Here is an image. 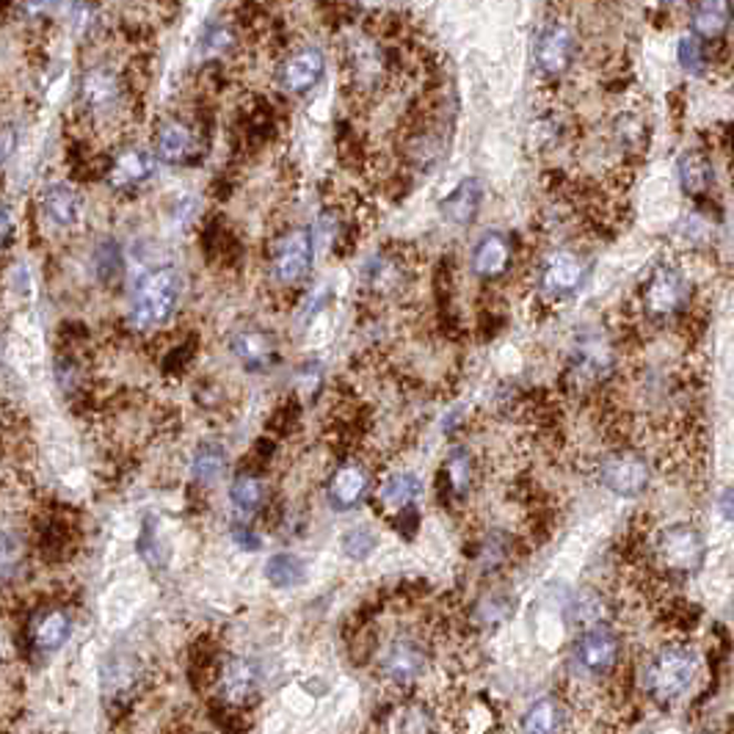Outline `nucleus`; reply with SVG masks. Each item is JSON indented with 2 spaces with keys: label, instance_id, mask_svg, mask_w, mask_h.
Returning <instances> with one entry per match:
<instances>
[{
  "label": "nucleus",
  "instance_id": "38",
  "mask_svg": "<svg viewBox=\"0 0 734 734\" xmlns=\"http://www.w3.org/2000/svg\"><path fill=\"white\" fill-rule=\"evenodd\" d=\"M14 147H17V133H14V127H3V131H0V166H3L6 161L11 158V153H14Z\"/></svg>",
  "mask_w": 734,
  "mask_h": 734
},
{
  "label": "nucleus",
  "instance_id": "16",
  "mask_svg": "<svg viewBox=\"0 0 734 734\" xmlns=\"http://www.w3.org/2000/svg\"><path fill=\"white\" fill-rule=\"evenodd\" d=\"M484 183L478 177H464L445 199L440 201V213L445 221L456 224V227H469L478 218L480 207H484Z\"/></svg>",
  "mask_w": 734,
  "mask_h": 734
},
{
  "label": "nucleus",
  "instance_id": "41",
  "mask_svg": "<svg viewBox=\"0 0 734 734\" xmlns=\"http://www.w3.org/2000/svg\"><path fill=\"white\" fill-rule=\"evenodd\" d=\"M732 94H734V75H732Z\"/></svg>",
  "mask_w": 734,
  "mask_h": 734
},
{
  "label": "nucleus",
  "instance_id": "31",
  "mask_svg": "<svg viewBox=\"0 0 734 734\" xmlns=\"http://www.w3.org/2000/svg\"><path fill=\"white\" fill-rule=\"evenodd\" d=\"M676 59H680V66L688 72V75L699 77L707 72L710 50L707 44L699 42V39H693L691 33H688V37H682L680 44H676Z\"/></svg>",
  "mask_w": 734,
  "mask_h": 734
},
{
  "label": "nucleus",
  "instance_id": "14",
  "mask_svg": "<svg viewBox=\"0 0 734 734\" xmlns=\"http://www.w3.org/2000/svg\"><path fill=\"white\" fill-rule=\"evenodd\" d=\"M327 75V55L321 48H301L285 61L282 66V89L290 94H307L318 86Z\"/></svg>",
  "mask_w": 734,
  "mask_h": 734
},
{
  "label": "nucleus",
  "instance_id": "1",
  "mask_svg": "<svg viewBox=\"0 0 734 734\" xmlns=\"http://www.w3.org/2000/svg\"><path fill=\"white\" fill-rule=\"evenodd\" d=\"M702 669V654L691 643H665L643 665V691L658 707H674L696 691Z\"/></svg>",
  "mask_w": 734,
  "mask_h": 734
},
{
  "label": "nucleus",
  "instance_id": "5",
  "mask_svg": "<svg viewBox=\"0 0 734 734\" xmlns=\"http://www.w3.org/2000/svg\"><path fill=\"white\" fill-rule=\"evenodd\" d=\"M691 282L680 268L660 262L652 268L641 290L643 312L654 321H669L676 318L688 304H691Z\"/></svg>",
  "mask_w": 734,
  "mask_h": 734
},
{
  "label": "nucleus",
  "instance_id": "9",
  "mask_svg": "<svg viewBox=\"0 0 734 734\" xmlns=\"http://www.w3.org/2000/svg\"><path fill=\"white\" fill-rule=\"evenodd\" d=\"M577 59V37L564 22H547L534 39V64L539 75L560 77Z\"/></svg>",
  "mask_w": 734,
  "mask_h": 734
},
{
  "label": "nucleus",
  "instance_id": "32",
  "mask_svg": "<svg viewBox=\"0 0 734 734\" xmlns=\"http://www.w3.org/2000/svg\"><path fill=\"white\" fill-rule=\"evenodd\" d=\"M122 262L125 260H122V251L114 240H103V244L97 246V251H94V271H97L100 282H114L122 273V268H125Z\"/></svg>",
  "mask_w": 734,
  "mask_h": 734
},
{
  "label": "nucleus",
  "instance_id": "11",
  "mask_svg": "<svg viewBox=\"0 0 734 734\" xmlns=\"http://www.w3.org/2000/svg\"><path fill=\"white\" fill-rule=\"evenodd\" d=\"M514 268V238L500 229L484 232L469 251V271L480 282H497Z\"/></svg>",
  "mask_w": 734,
  "mask_h": 734
},
{
  "label": "nucleus",
  "instance_id": "35",
  "mask_svg": "<svg viewBox=\"0 0 734 734\" xmlns=\"http://www.w3.org/2000/svg\"><path fill=\"white\" fill-rule=\"evenodd\" d=\"M619 142L621 147L627 149H641L643 142H647V133H643V122L635 120V116H624L619 122Z\"/></svg>",
  "mask_w": 734,
  "mask_h": 734
},
{
  "label": "nucleus",
  "instance_id": "33",
  "mask_svg": "<svg viewBox=\"0 0 734 734\" xmlns=\"http://www.w3.org/2000/svg\"><path fill=\"white\" fill-rule=\"evenodd\" d=\"M462 732L464 734H489L495 730L497 724V713L495 707H492L486 699H475L473 704L467 707V713H464V721H462Z\"/></svg>",
  "mask_w": 734,
  "mask_h": 734
},
{
  "label": "nucleus",
  "instance_id": "29",
  "mask_svg": "<svg viewBox=\"0 0 734 734\" xmlns=\"http://www.w3.org/2000/svg\"><path fill=\"white\" fill-rule=\"evenodd\" d=\"M262 500H266V484L257 475H238L229 486V503L240 517H251V514L260 511Z\"/></svg>",
  "mask_w": 734,
  "mask_h": 734
},
{
  "label": "nucleus",
  "instance_id": "40",
  "mask_svg": "<svg viewBox=\"0 0 734 734\" xmlns=\"http://www.w3.org/2000/svg\"><path fill=\"white\" fill-rule=\"evenodd\" d=\"M719 508L730 523H734V489H726L724 495L719 497Z\"/></svg>",
  "mask_w": 734,
  "mask_h": 734
},
{
  "label": "nucleus",
  "instance_id": "30",
  "mask_svg": "<svg viewBox=\"0 0 734 734\" xmlns=\"http://www.w3.org/2000/svg\"><path fill=\"white\" fill-rule=\"evenodd\" d=\"M224 469H227V451L216 442H205V445L196 447L194 464H190V473L194 480H199L201 486H210L213 480L221 478Z\"/></svg>",
  "mask_w": 734,
  "mask_h": 734
},
{
  "label": "nucleus",
  "instance_id": "25",
  "mask_svg": "<svg viewBox=\"0 0 734 734\" xmlns=\"http://www.w3.org/2000/svg\"><path fill=\"white\" fill-rule=\"evenodd\" d=\"M190 149H194V133L183 122H166L155 138V155L164 164H183L188 161Z\"/></svg>",
  "mask_w": 734,
  "mask_h": 734
},
{
  "label": "nucleus",
  "instance_id": "13",
  "mask_svg": "<svg viewBox=\"0 0 734 734\" xmlns=\"http://www.w3.org/2000/svg\"><path fill=\"white\" fill-rule=\"evenodd\" d=\"M75 632V619L64 608H44L28 624V647L39 658L61 652Z\"/></svg>",
  "mask_w": 734,
  "mask_h": 734
},
{
  "label": "nucleus",
  "instance_id": "39",
  "mask_svg": "<svg viewBox=\"0 0 734 734\" xmlns=\"http://www.w3.org/2000/svg\"><path fill=\"white\" fill-rule=\"evenodd\" d=\"M11 235H14V218H11L9 207L0 205V249H6V246H9Z\"/></svg>",
  "mask_w": 734,
  "mask_h": 734
},
{
  "label": "nucleus",
  "instance_id": "20",
  "mask_svg": "<svg viewBox=\"0 0 734 734\" xmlns=\"http://www.w3.org/2000/svg\"><path fill=\"white\" fill-rule=\"evenodd\" d=\"M420 492H423V484H420L417 475L395 473L379 486V495H375V500H379V506L384 508L386 514L395 517V514L406 511V508H412L414 503H417Z\"/></svg>",
  "mask_w": 734,
  "mask_h": 734
},
{
  "label": "nucleus",
  "instance_id": "12",
  "mask_svg": "<svg viewBox=\"0 0 734 734\" xmlns=\"http://www.w3.org/2000/svg\"><path fill=\"white\" fill-rule=\"evenodd\" d=\"M257 693H260V671H257V665L246 658L224 660L221 669L216 671V696L227 707L244 710L255 702Z\"/></svg>",
  "mask_w": 734,
  "mask_h": 734
},
{
  "label": "nucleus",
  "instance_id": "6",
  "mask_svg": "<svg viewBox=\"0 0 734 734\" xmlns=\"http://www.w3.org/2000/svg\"><path fill=\"white\" fill-rule=\"evenodd\" d=\"M649 480H652L649 458L632 447H616L599 462V484L616 497L624 500L641 497L649 489Z\"/></svg>",
  "mask_w": 734,
  "mask_h": 734
},
{
  "label": "nucleus",
  "instance_id": "15",
  "mask_svg": "<svg viewBox=\"0 0 734 734\" xmlns=\"http://www.w3.org/2000/svg\"><path fill=\"white\" fill-rule=\"evenodd\" d=\"M370 492V473L362 464L349 462L343 467L334 469V475L329 478L327 497L332 503L334 511H354L356 506L365 503Z\"/></svg>",
  "mask_w": 734,
  "mask_h": 734
},
{
  "label": "nucleus",
  "instance_id": "18",
  "mask_svg": "<svg viewBox=\"0 0 734 734\" xmlns=\"http://www.w3.org/2000/svg\"><path fill=\"white\" fill-rule=\"evenodd\" d=\"M734 22V6L726 0H707L691 9V37L704 44H715L726 39Z\"/></svg>",
  "mask_w": 734,
  "mask_h": 734
},
{
  "label": "nucleus",
  "instance_id": "37",
  "mask_svg": "<svg viewBox=\"0 0 734 734\" xmlns=\"http://www.w3.org/2000/svg\"><path fill=\"white\" fill-rule=\"evenodd\" d=\"M232 541L240 547V550H246V552H257V550H260V545H262L260 536H257L251 528H244V525H238V528L232 530Z\"/></svg>",
  "mask_w": 734,
  "mask_h": 734
},
{
  "label": "nucleus",
  "instance_id": "10",
  "mask_svg": "<svg viewBox=\"0 0 734 734\" xmlns=\"http://www.w3.org/2000/svg\"><path fill=\"white\" fill-rule=\"evenodd\" d=\"M316 260V238L312 229L299 227L282 235L271 257V271L279 285H296L310 273Z\"/></svg>",
  "mask_w": 734,
  "mask_h": 734
},
{
  "label": "nucleus",
  "instance_id": "36",
  "mask_svg": "<svg viewBox=\"0 0 734 734\" xmlns=\"http://www.w3.org/2000/svg\"><path fill=\"white\" fill-rule=\"evenodd\" d=\"M229 42H232V33L224 25H213L210 31L205 33V39H201V48H205V53L218 55L229 48Z\"/></svg>",
  "mask_w": 734,
  "mask_h": 734
},
{
  "label": "nucleus",
  "instance_id": "24",
  "mask_svg": "<svg viewBox=\"0 0 734 734\" xmlns=\"http://www.w3.org/2000/svg\"><path fill=\"white\" fill-rule=\"evenodd\" d=\"M307 571L310 569H307L304 558H299L296 552H277L266 560L262 575H266V580L271 582L273 588H279V591H290V588L304 586Z\"/></svg>",
  "mask_w": 734,
  "mask_h": 734
},
{
  "label": "nucleus",
  "instance_id": "22",
  "mask_svg": "<svg viewBox=\"0 0 734 734\" xmlns=\"http://www.w3.org/2000/svg\"><path fill=\"white\" fill-rule=\"evenodd\" d=\"M42 210L55 227L61 229L75 227L77 218H81V199H77V194L70 188V185L55 183L50 185V188H44Z\"/></svg>",
  "mask_w": 734,
  "mask_h": 734
},
{
  "label": "nucleus",
  "instance_id": "21",
  "mask_svg": "<svg viewBox=\"0 0 734 734\" xmlns=\"http://www.w3.org/2000/svg\"><path fill=\"white\" fill-rule=\"evenodd\" d=\"M232 354L246 370H266L271 368V362L277 360V349H273V340L262 332H240L232 338Z\"/></svg>",
  "mask_w": 734,
  "mask_h": 734
},
{
  "label": "nucleus",
  "instance_id": "26",
  "mask_svg": "<svg viewBox=\"0 0 734 734\" xmlns=\"http://www.w3.org/2000/svg\"><path fill=\"white\" fill-rule=\"evenodd\" d=\"M445 486L456 500H464L473 489L475 480V458L469 453V447H453L445 458Z\"/></svg>",
  "mask_w": 734,
  "mask_h": 734
},
{
  "label": "nucleus",
  "instance_id": "27",
  "mask_svg": "<svg viewBox=\"0 0 734 734\" xmlns=\"http://www.w3.org/2000/svg\"><path fill=\"white\" fill-rule=\"evenodd\" d=\"M153 175V161L147 158L138 149H125L122 155H116L114 164H111L108 180L114 188H136L138 183H144Z\"/></svg>",
  "mask_w": 734,
  "mask_h": 734
},
{
  "label": "nucleus",
  "instance_id": "17",
  "mask_svg": "<svg viewBox=\"0 0 734 734\" xmlns=\"http://www.w3.org/2000/svg\"><path fill=\"white\" fill-rule=\"evenodd\" d=\"M569 710L558 696H539L519 715V734H566Z\"/></svg>",
  "mask_w": 734,
  "mask_h": 734
},
{
  "label": "nucleus",
  "instance_id": "3",
  "mask_svg": "<svg viewBox=\"0 0 734 734\" xmlns=\"http://www.w3.org/2000/svg\"><path fill=\"white\" fill-rule=\"evenodd\" d=\"M654 555H658L660 566L671 575L691 577L699 575L707 560V541H704L702 530L691 523H674L663 528L654 541Z\"/></svg>",
  "mask_w": 734,
  "mask_h": 734
},
{
  "label": "nucleus",
  "instance_id": "4",
  "mask_svg": "<svg viewBox=\"0 0 734 734\" xmlns=\"http://www.w3.org/2000/svg\"><path fill=\"white\" fill-rule=\"evenodd\" d=\"M621 660V638L619 632L610 624L599 621V624L582 627L577 632L575 643H571V663L580 671L582 676L591 680H604L616 671Z\"/></svg>",
  "mask_w": 734,
  "mask_h": 734
},
{
  "label": "nucleus",
  "instance_id": "34",
  "mask_svg": "<svg viewBox=\"0 0 734 734\" xmlns=\"http://www.w3.org/2000/svg\"><path fill=\"white\" fill-rule=\"evenodd\" d=\"M375 547H379V539H375V534L365 525H360V528H351L349 534L343 536V552L349 555L351 560H365L373 555Z\"/></svg>",
  "mask_w": 734,
  "mask_h": 734
},
{
  "label": "nucleus",
  "instance_id": "23",
  "mask_svg": "<svg viewBox=\"0 0 734 734\" xmlns=\"http://www.w3.org/2000/svg\"><path fill=\"white\" fill-rule=\"evenodd\" d=\"M392 734H436V715L425 702H403L386 719Z\"/></svg>",
  "mask_w": 734,
  "mask_h": 734
},
{
  "label": "nucleus",
  "instance_id": "2",
  "mask_svg": "<svg viewBox=\"0 0 734 734\" xmlns=\"http://www.w3.org/2000/svg\"><path fill=\"white\" fill-rule=\"evenodd\" d=\"M183 293V279L175 268H155V271L144 273L138 285L133 288L131 299V327L138 332H149L175 316L177 304H180Z\"/></svg>",
  "mask_w": 734,
  "mask_h": 734
},
{
  "label": "nucleus",
  "instance_id": "8",
  "mask_svg": "<svg viewBox=\"0 0 734 734\" xmlns=\"http://www.w3.org/2000/svg\"><path fill=\"white\" fill-rule=\"evenodd\" d=\"M425 669H428V652L412 635L392 638L384 652L379 654V674L395 688L417 685Z\"/></svg>",
  "mask_w": 734,
  "mask_h": 734
},
{
  "label": "nucleus",
  "instance_id": "19",
  "mask_svg": "<svg viewBox=\"0 0 734 734\" xmlns=\"http://www.w3.org/2000/svg\"><path fill=\"white\" fill-rule=\"evenodd\" d=\"M676 177H680L682 194L691 196V199H704L715 185L713 161L699 149H688L676 161Z\"/></svg>",
  "mask_w": 734,
  "mask_h": 734
},
{
  "label": "nucleus",
  "instance_id": "7",
  "mask_svg": "<svg viewBox=\"0 0 734 734\" xmlns=\"http://www.w3.org/2000/svg\"><path fill=\"white\" fill-rule=\"evenodd\" d=\"M591 273V262L575 249H555L539 266V290L552 301L571 299L580 293Z\"/></svg>",
  "mask_w": 734,
  "mask_h": 734
},
{
  "label": "nucleus",
  "instance_id": "28",
  "mask_svg": "<svg viewBox=\"0 0 734 734\" xmlns=\"http://www.w3.org/2000/svg\"><path fill=\"white\" fill-rule=\"evenodd\" d=\"M81 94H83V103H86L89 108L105 111L116 103L120 83H116L114 72L103 70V66H94V70H89L86 75H83Z\"/></svg>",
  "mask_w": 734,
  "mask_h": 734
}]
</instances>
